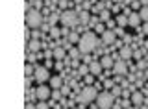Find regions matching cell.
Segmentation results:
<instances>
[{
	"label": "cell",
	"instance_id": "6da1fadb",
	"mask_svg": "<svg viewBox=\"0 0 148 109\" xmlns=\"http://www.w3.org/2000/svg\"><path fill=\"white\" fill-rule=\"evenodd\" d=\"M98 35L95 33V31H85V33L80 35V43H78V48H80L82 54H91L92 50L98 48Z\"/></svg>",
	"mask_w": 148,
	"mask_h": 109
},
{
	"label": "cell",
	"instance_id": "7a4b0ae2",
	"mask_svg": "<svg viewBox=\"0 0 148 109\" xmlns=\"http://www.w3.org/2000/svg\"><path fill=\"white\" fill-rule=\"evenodd\" d=\"M59 20H61V24L67 26V28H76V26L80 24V13L76 10H65L61 15H59Z\"/></svg>",
	"mask_w": 148,
	"mask_h": 109
},
{
	"label": "cell",
	"instance_id": "3957f363",
	"mask_svg": "<svg viewBox=\"0 0 148 109\" xmlns=\"http://www.w3.org/2000/svg\"><path fill=\"white\" fill-rule=\"evenodd\" d=\"M96 96H98V91L95 87H83L80 91V94H78V102H80V106H89L91 102H96Z\"/></svg>",
	"mask_w": 148,
	"mask_h": 109
},
{
	"label": "cell",
	"instance_id": "277c9868",
	"mask_svg": "<svg viewBox=\"0 0 148 109\" xmlns=\"http://www.w3.org/2000/svg\"><path fill=\"white\" fill-rule=\"evenodd\" d=\"M96 106L100 109H111L115 106V96L111 93H108V91H102L96 96Z\"/></svg>",
	"mask_w": 148,
	"mask_h": 109
},
{
	"label": "cell",
	"instance_id": "5b68a950",
	"mask_svg": "<svg viewBox=\"0 0 148 109\" xmlns=\"http://www.w3.org/2000/svg\"><path fill=\"white\" fill-rule=\"evenodd\" d=\"M26 26L32 28V30L41 28V26H43V15H41V11H37V10L28 11L26 13Z\"/></svg>",
	"mask_w": 148,
	"mask_h": 109
},
{
	"label": "cell",
	"instance_id": "8992f818",
	"mask_svg": "<svg viewBox=\"0 0 148 109\" xmlns=\"http://www.w3.org/2000/svg\"><path fill=\"white\" fill-rule=\"evenodd\" d=\"M35 96H37V100H43V102H46L48 98H52V87H50V85L41 83L39 87L35 89Z\"/></svg>",
	"mask_w": 148,
	"mask_h": 109
},
{
	"label": "cell",
	"instance_id": "52a82bcc",
	"mask_svg": "<svg viewBox=\"0 0 148 109\" xmlns=\"http://www.w3.org/2000/svg\"><path fill=\"white\" fill-rule=\"evenodd\" d=\"M35 80L39 81V83H46V81H50V72L45 69V67H37L35 69Z\"/></svg>",
	"mask_w": 148,
	"mask_h": 109
},
{
	"label": "cell",
	"instance_id": "ba28073f",
	"mask_svg": "<svg viewBox=\"0 0 148 109\" xmlns=\"http://www.w3.org/2000/svg\"><path fill=\"white\" fill-rule=\"evenodd\" d=\"M126 70H128V67H126V61H124V59L115 61V65H113V72H115L117 76H124V74H126Z\"/></svg>",
	"mask_w": 148,
	"mask_h": 109
},
{
	"label": "cell",
	"instance_id": "9c48e42d",
	"mask_svg": "<svg viewBox=\"0 0 148 109\" xmlns=\"http://www.w3.org/2000/svg\"><path fill=\"white\" fill-rule=\"evenodd\" d=\"M115 35H117V31H113V30H106L104 33H102V43L104 44H113L115 41Z\"/></svg>",
	"mask_w": 148,
	"mask_h": 109
},
{
	"label": "cell",
	"instance_id": "30bf717a",
	"mask_svg": "<svg viewBox=\"0 0 148 109\" xmlns=\"http://www.w3.org/2000/svg\"><path fill=\"white\" fill-rule=\"evenodd\" d=\"M141 15L139 13H135V11H132L128 15V26H133V28H139V24H141Z\"/></svg>",
	"mask_w": 148,
	"mask_h": 109
},
{
	"label": "cell",
	"instance_id": "8fae6325",
	"mask_svg": "<svg viewBox=\"0 0 148 109\" xmlns=\"http://www.w3.org/2000/svg\"><path fill=\"white\" fill-rule=\"evenodd\" d=\"M102 70H104V67H102L100 61H92V63H89V72H91L92 76H100Z\"/></svg>",
	"mask_w": 148,
	"mask_h": 109
},
{
	"label": "cell",
	"instance_id": "7c38bea8",
	"mask_svg": "<svg viewBox=\"0 0 148 109\" xmlns=\"http://www.w3.org/2000/svg\"><path fill=\"white\" fill-rule=\"evenodd\" d=\"M41 46H43V44H41L37 39H30V41L26 43V50H28V52H39Z\"/></svg>",
	"mask_w": 148,
	"mask_h": 109
},
{
	"label": "cell",
	"instance_id": "4fadbf2b",
	"mask_svg": "<svg viewBox=\"0 0 148 109\" xmlns=\"http://www.w3.org/2000/svg\"><path fill=\"white\" fill-rule=\"evenodd\" d=\"M100 63H102V67H104V69H113L115 59L111 56H108V54H104V56H102V59H100Z\"/></svg>",
	"mask_w": 148,
	"mask_h": 109
},
{
	"label": "cell",
	"instance_id": "5bb4252c",
	"mask_svg": "<svg viewBox=\"0 0 148 109\" xmlns=\"http://www.w3.org/2000/svg\"><path fill=\"white\" fill-rule=\"evenodd\" d=\"M48 83H50L52 89H61L63 87V78H61V76H52Z\"/></svg>",
	"mask_w": 148,
	"mask_h": 109
},
{
	"label": "cell",
	"instance_id": "9a60e30c",
	"mask_svg": "<svg viewBox=\"0 0 148 109\" xmlns=\"http://www.w3.org/2000/svg\"><path fill=\"white\" fill-rule=\"evenodd\" d=\"M143 102H145V96H143V93H139V91H133V93H132V104H133V106H141Z\"/></svg>",
	"mask_w": 148,
	"mask_h": 109
},
{
	"label": "cell",
	"instance_id": "2e32d148",
	"mask_svg": "<svg viewBox=\"0 0 148 109\" xmlns=\"http://www.w3.org/2000/svg\"><path fill=\"white\" fill-rule=\"evenodd\" d=\"M119 56H120V59L128 61L130 57L133 56V52H132V48H130V46H122V48H120V52H119Z\"/></svg>",
	"mask_w": 148,
	"mask_h": 109
},
{
	"label": "cell",
	"instance_id": "e0dca14e",
	"mask_svg": "<svg viewBox=\"0 0 148 109\" xmlns=\"http://www.w3.org/2000/svg\"><path fill=\"white\" fill-rule=\"evenodd\" d=\"M54 57H56V59H58V61H61L63 59V57H65V48H54Z\"/></svg>",
	"mask_w": 148,
	"mask_h": 109
},
{
	"label": "cell",
	"instance_id": "ac0fdd59",
	"mask_svg": "<svg viewBox=\"0 0 148 109\" xmlns=\"http://www.w3.org/2000/svg\"><path fill=\"white\" fill-rule=\"evenodd\" d=\"M115 22H117L119 26H128V15H124V13H122V15H119Z\"/></svg>",
	"mask_w": 148,
	"mask_h": 109
},
{
	"label": "cell",
	"instance_id": "d6986e66",
	"mask_svg": "<svg viewBox=\"0 0 148 109\" xmlns=\"http://www.w3.org/2000/svg\"><path fill=\"white\" fill-rule=\"evenodd\" d=\"M80 54H82V52H80V48H71V50H69V57H72L74 61L80 57Z\"/></svg>",
	"mask_w": 148,
	"mask_h": 109
},
{
	"label": "cell",
	"instance_id": "ffe728a7",
	"mask_svg": "<svg viewBox=\"0 0 148 109\" xmlns=\"http://www.w3.org/2000/svg\"><path fill=\"white\" fill-rule=\"evenodd\" d=\"M80 13V24H87L89 22V13L87 11H78Z\"/></svg>",
	"mask_w": 148,
	"mask_h": 109
},
{
	"label": "cell",
	"instance_id": "44dd1931",
	"mask_svg": "<svg viewBox=\"0 0 148 109\" xmlns=\"http://www.w3.org/2000/svg\"><path fill=\"white\" fill-rule=\"evenodd\" d=\"M139 15H141V19H143V20H146V22H148V6H143V7H141V11H139Z\"/></svg>",
	"mask_w": 148,
	"mask_h": 109
},
{
	"label": "cell",
	"instance_id": "7402d4cb",
	"mask_svg": "<svg viewBox=\"0 0 148 109\" xmlns=\"http://www.w3.org/2000/svg\"><path fill=\"white\" fill-rule=\"evenodd\" d=\"M50 37H52V39H59V28L52 26V28H50Z\"/></svg>",
	"mask_w": 148,
	"mask_h": 109
},
{
	"label": "cell",
	"instance_id": "603a6c76",
	"mask_svg": "<svg viewBox=\"0 0 148 109\" xmlns=\"http://www.w3.org/2000/svg\"><path fill=\"white\" fill-rule=\"evenodd\" d=\"M69 41H71V43H80V35L72 31V33H69Z\"/></svg>",
	"mask_w": 148,
	"mask_h": 109
},
{
	"label": "cell",
	"instance_id": "cb8c5ba5",
	"mask_svg": "<svg viewBox=\"0 0 148 109\" xmlns=\"http://www.w3.org/2000/svg\"><path fill=\"white\" fill-rule=\"evenodd\" d=\"M100 20H104V22H108V20H109V11H106V10H104V11H102V13H100Z\"/></svg>",
	"mask_w": 148,
	"mask_h": 109
},
{
	"label": "cell",
	"instance_id": "d4e9b609",
	"mask_svg": "<svg viewBox=\"0 0 148 109\" xmlns=\"http://www.w3.org/2000/svg\"><path fill=\"white\" fill-rule=\"evenodd\" d=\"M24 72H26V76H30L32 72H35V69L30 65V63H26V67H24Z\"/></svg>",
	"mask_w": 148,
	"mask_h": 109
},
{
	"label": "cell",
	"instance_id": "484cf974",
	"mask_svg": "<svg viewBox=\"0 0 148 109\" xmlns=\"http://www.w3.org/2000/svg\"><path fill=\"white\" fill-rule=\"evenodd\" d=\"M52 98L54 100H61V93H59V89H54L52 91Z\"/></svg>",
	"mask_w": 148,
	"mask_h": 109
},
{
	"label": "cell",
	"instance_id": "4316f807",
	"mask_svg": "<svg viewBox=\"0 0 148 109\" xmlns=\"http://www.w3.org/2000/svg\"><path fill=\"white\" fill-rule=\"evenodd\" d=\"M35 109H50V107H48V104H46V102H43V100H41V102L35 106Z\"/></svg>",
	"mask_w": 148,
	"mask_h": 109
},
{
	"label": "cell",
	"instance_id": "83f0119b",
	"mask_svg": "<svg viewBox=\"0 0 148 109\" xmlns=\"http://www.w3.org/2000/svg\"><path fill=\"white\" fill-rule=\"evenodd\" d=\"M137 7H143L141 2H139V0H133V2H132V10H137Z\"/></svg>",
	"mask_w": 148,
	"mask_h": 109
},
{
	"label": "cell",
	"instance_id": "f1b7e54d",
	"mask_svg": "<svg viewBox=\"0 0 148 109\" xmlns=\"http://www.w3.org/2000/svg\"><path fill=\"white\" fill-rule=\"evenodd\" d=\"M104 24H98V26H96V33H104Z\"/></svg>",
	"mask_w": 148,
	"mask_h": 109
},
{
	"label": "cell",
	"instance_id": "f546056e",
	"mask_svg": "<svg viewBox=\"0 0 148 109\" xmlns=\"http://www.w3.org/2000/svg\"><path fill=\"white\" fill-rule=\"evenodd\" d=\"M111 94H113V96H119V94H120V87H113V93H111Z\"/></svg>",
	"mask_w": 148,
	"mask_h": 109
},
{
	"label": "cell",
	"instance_id": "4dcf8cb0",
	"mask_svg": "<svg viewBox=\"0 0 148 109\" xmlns=\"http://www.w3.org/2000/svg\"><path fill=\"white\" fill-rule=\"evenodd\" d=\"M24 85H26V89L32 85V80H30V76H26V80H24Z\"/></svg>",
	"mask_w": 148,
	"mask_h": 109
},
{
	"label": "cell",
	"instance_id": "1f68e13d",
	"mask_svg": "<svg viewBox=\"0 0 148 109\" xmlns=\"http://www.w3.org/2000/svg\"><path fill=\"white\" fill-rule=\"evenodd\" d=\"M41 30H43V33H46V31H50V26L48 24H43V26H41Z\"/></svg>",
	"mask_w": 148,
	"mask_h": 109
},
{
	"label": "cell",
	"instance_id": "d6a6232c",
	"mask_svg": "<svg viewBox=\"0 0 148 109\" xmlns=\"http://www.w3.org/2000/svg\"><path fill=\"white\" fill-rule=\"evenodd\" d=\"M69 93H71V89H69V87H65V85H63V87H61V94H69Z\"/></svg>",
	"mask_w": 148,
	"mask_h": 109
},
{
	"label": "cell",
	"instance_id": "836d02e7",
	"mask_svg": "<svg viewBox=\"0 0 148 109\" xmlns=\"http://www.w3.org/2000/svg\"><path fill=\"white\" fill-rule=\"evenodd\" d=\"M24 10H26V13H28V11H32V6H30V2H26V4H24Z\"/></svg>",
	"mask_w": 148,
	"mask_h": 109
},
{
	"label": "cell",
	"instance_id": "e575fe53",
	"mask_svg": "<svg viewBox=\"0 0 148 109\" xmlns=\"http://www.w3.org/2000/svg\"><path fill=\"white\" fill-rule=\"evenodd\" d=\"M85 81L91 85V83H92V76H89V74H87V76H85Z\"/></svg>",
	"mask_w": 148,
	"mask_h": 109
},
{
	"label": "cell",
	"instance_id": "d590c367",
	"mask_svg": "<svg viewBox=\"0 0 148 109\" xmlns=\"http://www.w3.org/2000/svg\"><path fill=\"white\" fill-rule=\"evenodd\" d=\"M56 69L61 70V69H63V63H61V61H58V63H56Z\"/></svg>",
	"mask_w": 148,
	"mask_h": 109
},
{
	"label": "cell",
	"instance_id": "8d00e7d4",
	"mask_svg": "<svg viewBox=\"0 0 148 109\" xmlns=\"http://www.w3.org/2000/svg\"><path fill=\"white\" fill-rule=\"evenodd\" d=\"M83 61H85V63H92V61H91V57H89V54H85V57H83Z\"/></svg>",
	"mask_w": 148,
	"mask_h": 109
},
{
	"label": "cell",
	"instance_id": "74e56055",
	"mask_svg": "<svg viewBox=\"0 0 148 109\" xmlns=\"http://www.w3.org/2000/svg\"><path fill=\"white\" fill-rule=\"evenodd\" d=\"M80 72H82V74H85V72H87V67L82 65V67H80Z\"/></svg>",
	"mask_w": 148,
	"mask_h": 109
},
{
	"label": "cell",
	"instance_id": "f35d334b",
	"mask_svg": "<svg viewBox=\"0 0 148 109\" xmlns=\"http://www.w3.org/2000/svg\"><path fill=\"white\" fill-rule=\"evenodd\" d=\"M26 109H35V106H32L30 102H26Z\"/></svg>",
	"mask_w": 148,
	"mask_h": 109
},
{
	"label": "cell",
	"instance_id": "ab89813d",
	"mask_svg": "<svg viewBox=\"0 0 148 109\" xmlns=\"http://www.w3.org/2000/svg\"><path fill=\"white\" fill-rule=\"evenodd\" d=\"M143 31H145V33L148 35V22H146V24H145V26H143Z\"/></svg>",
	"mask_w": 148,
	"mask_h": 109
},
{
	"label": "cell",
	"instance_id": "60d3db41",
	"mask_svg": "<svg viewBox=\"0 0 148 109\" xmlns=\"http://www.w3.org/2000/svg\"><path fill=\"white\" fill-rule=\"evenodd\" d=\"M141 2V6H148V0H139Z\"/></svg>",
	"mask_w": 148,
	"mask_h": 109
},
{
	"label": "cell",
	"instance_id": "b9f144b4",
	"mask_svg": "<svg viewBox=\"0 0 148 109\" xmlns=\"http://www.w3.org/2000/svg\"><path fill=\"white\" fill-rule=\"evenodd\" d=\"M145 76H146V80H148V69H146V70H145Z\"/></svg>",
	"mask_w": 148,
	"mask_h": 109
},
{
	"label": "cell",
	"instance_id": "7bdbcfd3",
	"mask_svg": "<svg viewBox=\"0 0 148 109\" xmlns=\"http://www.w3.org/2000/svg\"><path fill=\"white\" fill-rule=\"evenodd\" d=\"M115 2H122V0H115Z\"/></svg>",
	"mask_w": 148,
	"mask_h": 109
},
{
	"label": "cell",
	"instance_id": "ee69618b",
	"mask_svg": "<svg viewBox=\"0 0 148 109\" xmlns=\"http://www.w3.org/2000/svg\"><path fill=\"white\" fill-rule=\"evenodd\" d=\"M74 2H82V0H74Z\"/></svg>",
	"mask_w": 148,
	"mask_h": 109
},
{
	"label": "cell",
	"instance_id": "f6af8a7d",
	"mask_svg": "<svg viewBox=\"0 0 148 109\" xmlns=\"http://www.w3.org/2000/svg\"><path fill=\"white\" fill-rule=\"evenodd\" d=\"M145 102H146V104H148V100H145Z\"/></svg>",
	"mask_w": 148,
	"mask_h": 109
}]
</instances>
